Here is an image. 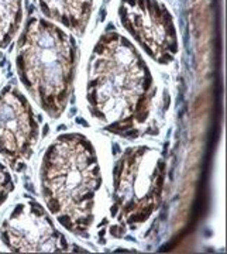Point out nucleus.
I'll use <instances>...</instances> for the list:
<instances>
[{"label": "nucleus", "instance_id": "f257e3e1", "mask_svg": "<svg viewBox=\"0 0 227 254\" xmlns=\"http://www.w3.org/2000/svg\"><path fill=\"white\" fill-rule=\"evenodd\" d=\"M158 89L153 72L131 41L116 31L98 40L88 61L85 99L106 131L136 138L151 123Z\"/></svg>", "mask_w": 227, "mask_h": 254}, {"label": "nucleus", "instance_id": "39448f33", "mask_svg": "<svg viewBox=\"0 0 227 254\" xmlns=\"http://www.w3.org/2000/svg\"><path fill=\"white\" fill-rule=\"evenodd\" d=\"M118 20L123 28L154 63L168 65L179 51L172 14L160 0H120Z\"/></svg>", "mask_w": 227, "mask_h": 254}, {"label": "nucleus", "instance_id": "7ed1b4c3", "mask_svg": "<svg viewBox=\"0 0 227 254\" xmlns=\"http://www.w3.org/2000/svg\"><path fill=\"white\" fill-rule=\"evenodd\" d=\"M78 63L72 36L46 18L31 16L17 41L16 66L20 82L51 119L64 115Z\"/></svg>", "mask_w": 227, "mask_h": 254}, {"label": "nucleus", "instance_id": "1a4fd4ad", "mask_svg": "<svg viewBox=\"0 0 227 254\" xmlns=\"http://www.w3.org/2000/svg\"><path fill=\"white\" fill-rule=\"evenodd\" d=\"M23 23V0H0V48H7Z\"/></svg>", "mask_w": 227, "mask_h": 254}, {"label": "nucleus", "instance_id": "9d476101", "mask_svg": "<svg viewBox=\"0 0 227 254\" xmlns=\"http://www.w3.org/2000/svg\"><path fill=\"white\" fill-rule=\"evenodd\" d=\"M14 190L13 177L7 170V167L0 161V206L9 199L10 193Z\"/></svg>", "mask_w": 227, "mask_h": 254}, {"label": "nucleus", "instance_id": "20e7f679", "mask_svg": "<svg viewBox=\"0 0 227 254\" xmlns=\"http://www.w3.org/2000/svg\"><path fill=\"white\" fill-rule=\"evenodd\" d=\"M167 163L150 145L124 150L113 167L110 216L114 227L137 230L160 208L165 187Z\"/></svg>", "mask_w": 227, "mask_h": 254}, {"label": "nucleus", "instance_id": "423d86ee", "mask_svg": "<svg viewBox=\"0 0 227 254\" xmlns=\"http://www.w3.org/2000/svg\"><path fill=\"white\" fill-rule=\"evenodd\" d=\"M0 240L14 253H64L69 243L43 205L21 200L0 223Z\"/></svg>", "mask_w": 227, "mask_h": 254}, {"label": "nucleus", "instance_id": "f03ea898", "mask_svg": "<svg viewBox=\"0 0 227 254\" xmlns=\"http://www.w3.org/2000/svg\"><path fill=\"white\" fill-rule=\"evenodd\" d=\"M102 182L98 151L85 134L64 133L48 145L40 165V190L48 210L68 232L89 235Z\"/></svg>", "mask_w": 227, "mask_h": 254}, {"label": "nucleus", "instance_id": "6e6552de", "mask_svg": "<svg viewBox=\"0 0 227 254\" xmlns=\"http://www.w3.org/2000/svg\"><path fill=\"white\" fill-rule=\"evenodd\" d=\"M37 6L55 23L82 36L89 24L93 0H34Z\"/></svg>", "mask_w": 227, "mask_h": 254}, {"label": "nucleus", "instance_id": "0eeeda50", "mask_svg": "<svg viewBox=\"0 0 227 254\" xmlns=\"http://www.w3.org/2000/svg\"><path fill=\"white\" fill-rule=\"evenodd\" d=\"M40 138V123L28 99L14 85L0 92V155L16 171L30 161Z\"/></svg>", "mask_w": 227, "mask_h": 254}]
</instances>
